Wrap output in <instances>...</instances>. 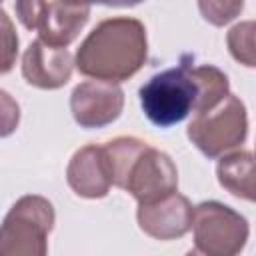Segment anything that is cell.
<instances>
[{"label": "cell", "mask_w": 256, "mask_h": 256, "mask_svg": "<svg viewBox=\"0 0 256 256\" xmlns=\"http://www.w3.org/2000/svg\"><path fill=\"white\" fill-rule=\"evenodd\" d=\"M148 40L140 20L130 16L106 18L92 28L76 52L80 74L118 84L132 78L146 62Z\"/></svg>", "instance_id": "1"}, {"label": "cell", "mask_w": 256, "mask_h": 256, "mask_svg": "<svg viewBox=\"0 0 256 256\" xmlns=\"http://www.w3.org/2000/svg\"><path fill=\"white\" fill-rule=\"evenodd\" d=\"M190 66L192 58L184 56L176 68L162 70L142 84L140 104L152 124L170 128L194 110L198 90L190 74Z\"/></svg>", "instance_id": "2"}, {"label": "cell", "mask_w": 256, "mask_h": 256, "mask_svg": "<svg viewBox=\"0 0 256 256\" xmlns=\"http://www.w3.org/2000/svg\"><path fill=\"white\" fill-rule=\"evenodd\" d=\"M52 226V202L36 194L22 196L0 224V256H48Z\"/></svg>", "instance_id": "3"}, {"label": "cell", "mask_w": 256, "mask_h": 256, "mask_svg": "<svg viewBox=\"0 0 256 256\" xmlns=\"http://www.w3.org/2000/svg\"><path fill=\"white\" fill-rule=\"evenodd\" d=\"M248 136V114L244 102L228 94L214 108L200 112L188 126V138L208 158L240 146Z\"/></svg>", "instance_id": "4"}, {"label": "cell", "mask_w": 256, "mask_h": 256, "mask_svg": "<svg viewBox=\"0 0 256 256\" xmlns=\"http://www.w3.org/2000/svg\"><path fill=\"white\" fill-rule=\"evenodd\" d=\"M192 230L196 252L202 256H238L250 234L246 218L216 200L194 206Z\"/></svg>", "instance_id": "5"}, {"label": "cell", "mask_w": 256, "mask_h": 256, "mask_svg": "<svg viewBox=\"0 0 256 256\" xmlns=\"http://www.w3.org/2000/svg\"><path fill=\"white\" fill-rule=\"evenodd\" d=\"M20 22L28 30L38 32V40L52 48H66L86 26L90 6L86 4H62V2H38L22 0L14 4Z\"/></svg>", "instance_id": "6"}, {"label": "cell", "mask_w": 256, "mask_h": 256, "mask_svg": "<svg viewBox=\"0 0 256 256\" xmlns=\"http://www.w3.org/2000/svg\"><path fill=\"white\" fill-rule=\"evenodd\" d=\"M120 188L130 192L138 204H150L176 192L178 170L168 154L152 148L146 142L132 158Z\"/></svg>", "instance_id": "7"}, {"label": "cell", "mask_w": 256, "mask_h": 256, "mask_svg": "<svg viewBox=\"0 0 256 256\" xmlns=\"http://www.w3.org/2000/svg\"><path fill=\"white\" fill-rule=\"evenodd\" d=\"M124 108V92L118 84L86 80L72 90L70 110L82 128H102L112 124Z\"/></svg>", "instance_id": "8"}, {"label": "cell", "mask_w": 256, "mask_h": 256, "mask_svg": "<svg viewBox=\"0 0 256 256\" xmlns=\"http://www.w3.org/2000/svg\"><path fill=\"white\" fill-rule=\"evenodd\" d=\"M192 210L190 200L178 192L150 202L138 204V224L140 228L156 240H174L182 238L192 228Z\"/></svg>", "instance_id": "9"}, {"label": "cell", "mask_w": 256, "mask_h": 256, "mask_svg": "<svg viewBox=\"0 0 256 256\" xmlns=\"http://www.w3.org/2000/svg\"><path fill=\"white\" fill-rule=\"evenodd\" d=\"M72 64V54L66 48H52L34 40L22 56V76L30 86L56 90L70 80Z\"/></svg>", "instance_id": "10"}, {"label": "cell", "mask_w": 256, "mask_h": 256, "mask_svg": "<svg viewBox=\"0 0 256 256\" xmlns=\"http://www.w3.org/2000/svg\"><path fill=\"white\" fill-rule=\"evenodd\" d=\"M66 180L68 186L82 198H104L112 186L104 148L88 144L76 150L66 168Z\"/></svg>", "instance_id": "11"}, {"label": "cell", "mask_w": 256, "mask_h": 256, "mask_svg": "<svg viewBox=\"0 0 256 256\" xmlns=\"http://www.w3.org/2000/svg\"><path fill=\"white\" fill-rule=\"evenodd\" d=\"M218 182L222 188H226L230 194L244 198V200H254V160L252 152L248 150H238L228 156H224L218 162L216 168Z\"/></svg>", "instance_id": "12"}, {"label": "cell", "mask_w": 256, "mask_h": 256, "mask_svg": "<svg viewBox=\"0 0 256 256\" xmlns=\"http://www.w3.org/2000/svg\"><path fill=\"white\" fill-rule=\"evenodd\" d=\"M190 74L194 78L196 90H198V98H196V106L194 112H206L210 108H214L220 100H224L230 92V84H228V76L212 66V64H192L190 66Z\"/></svg>", "instance_id": "13"}, {"label": "cell", "mask_w": 256, "mask_h": 256, "mask_svg": "<svg viewBox=\"0 0 256 256\" xmlns=\"http://www.w3.org/2000/svg\"><path fill=\"white\" fill-rule=\"evenodd\" d=\"M254 32H256V24L252 20L236 24L230 32H228V48L232 52V56L242 62L244 66L252 68L256 64V48H254Z\"/></svg>", "instance_id": "14"}, {"label": "cell", "mask_w": 256, "mask_h": 256, "mask_svg": "<svg viewBox=\"0 0 256 256\" xmlns=\"http://www.w3.org/2000/svg\"><path fill=\"white\" fill-rule=\"evenodd\" d=\"M16 56H18V34L10 16L0 6V74L12 70Z\"/></svg>", "instance_id": "15"}, {"label": "cell", "mask_w": 256, "mask_h": 256, "mask_svg": "<svg viewBox=\"0 0 256 256\" xmlns=\"http://www.w3.org/2000/svg\"><path fill=\"white\" fill-rule=\"evenodd\" d=\"M198 8L208 22H212L214 26H222L242 12L244 2H222V0L212 2V0H208V2H200Z\"/></svg>", "instance_id": "16"}, {"label": "cell", "mask_w": 256, "mask_h": 256, "mask_svg": "<svg viewBox=\"0 0 256 256\" xmlns=\"http://www.w3.org/2000/svg\"><path fill=\"white\" fill-rule=\"evenodd\" d=\"M20 122V106L18 102L6 92L0 90V138L10 136Z\"/></svg>", "instance_id": "17"}, {"label": "cell", "mask_w": 256, "mask_h": 256, "mask_svg": "<svg viewBox=\"0 0 256 256\" xmlns=\"http://www.w3.org/2000/svg\"><path fill=\"white\" fill-rule=\"evenodd\" d=\"M186 256H202V254H198L196 250H190V252H186Z\"/></svg>", "instance_id": "18"}]
</instances>
